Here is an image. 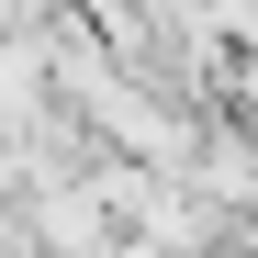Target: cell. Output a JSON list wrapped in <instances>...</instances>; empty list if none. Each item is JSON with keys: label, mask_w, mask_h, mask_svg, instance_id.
<instances>
[{"label": "cell", "mask_w": 258, "mask_h": 258, "mask_svg": "<svg viewBox=\"0 0 258 258\" xmlns=\"http://www.w3.org/2000/svg\"><path fill=\"white\" fill-rule=\"evenodd\" d=\"M45 112H56V79H45L34 23H23V34H0V135H34Z\"/></svg>", "instance_id": "obj_1"}]
</instances>
